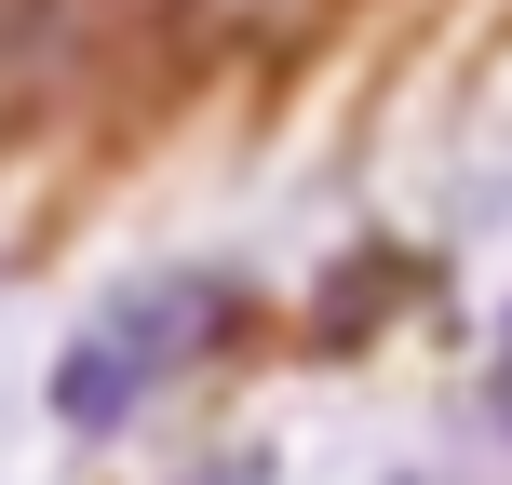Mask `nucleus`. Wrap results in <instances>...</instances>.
<instances>
[{
    "label": "nucleus",
    "instance_id": "obj_1",
    "mask_svg": "<svg viewBox=\"0 0 512 485\" xmlns=\"http://www.w3.org/2000/svg\"><path fill=\"white\" fill-rule=\"evenodd\" d=\"M216 324V297L203 283H149V297H122L95 337L68 351V378H54V405L81 418V432H108V418H135V391L149 378H176V351Z\"/></svg>",
    "mask_w": 512,
    "mask_h": 485
},
{
    "label": "nucleus",
    "instance_id": "obj_2",
    "mask_svg": "<svg viewBox=\"0 0 512 485\" xmlns=\"http://www.w3.org/2000/svg\"><path fill=\"white\" fill-rule=\"evenodd\" d=\"M499 405H512V364H499Z\"/></svg>",
    "mask_w": 512,
    "mask_h": 485
}]
</instances>
